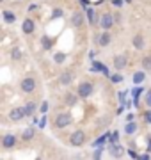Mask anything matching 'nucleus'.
I'll return each mask as SVG.
<instances>
[{
	"mask_svg": "<svg viewBox=\"0 0 151 160\" xmlns=\"http://www.w3.org/2000/svg\"><path fill=\"white\" fill-rule=\"evenodd\" d=\"M73 123V118H71V114H68V112H61V114H57V118H55V128H64V126H68Z\"/></svg>",
	"mask_w": 151,
	"mask_h": 160,
	"instance_id": "f257e3e1",
	"label": "nucleus"
},
{
	"mask_svg": "<svg viewBox=\"0 0 151 160\" xmlns=\"http://www.w3.org/2000/svg\"><path fill=\"white\" fill-rule=\"evenodd\" d=\"M70 142L71 146H82V144L85 142V133L82 130H76L71 133V137H70Z\"/></svg>",
	"mask_w": 151,
	"mask_h": 160,
	"instance_id": "f03ea898",
	"label": "nucleus"
},
{
	"mask_svg": "<svg viewBox=\"0 0 151 160\" xmlns=\"http://www.w3.org/2000/svg\"><path fill=\"white\" fill-rule=\"evenodd\" d=\"M93 94V84L91 82H82L78 86V96L80 98H89Z\"/></svg>",
	"mask_w": 151,
	"mask_h": 160,
	"instance_id": "7ed1b4c3",
	"label": "nucleus"
},
{
	"mask_svg": "<svg viewBox=\"0 0 151 160\" xmlns=\"http://www.w3.org/2000/svg\"><path fill=\"white\" fill-rule=\"evenodd\" d=\"M112 25H114V16H112L110 12H105L103 16H101V20H100V27L101 29H110Z\"/></svg>",
	"mask_w": 151,
	"mask_h": 160,
	"instance_id": "20e7f679",
	"label": "nucleus"
},
{
	"mask_svg": "<svg viewBox=\"0 0 151 160\" xmlns=\"http://www.w3.org/2000/svg\"><path fill=\"white\" fill-rule=\"evenodd\" d=\"M25 109H20V107H16V109H11V112H9V119L11 121H22L25 118Z\"/></svg>",
	"mask_w": 151,
	"mask_h": 160,
	"instance_id": "39448f33",
	"label": "nucleus"
},
{
	"mask_svg": "<svg viewBox=\"0 0 151 160\" xmlns=\"http://www.w3.org/2000/svg\"><path fill=\"white\" fill-rule=\"evenodd\" d=\"M36 89V80L34 78H23L22 80V91L23 92H32Z\"/></svg>",
	"mask_w": 151,
	"mask_h": 160,
	"instance_id": "423d86ee",
	"label": "nucleus"
},
{
	"mask_svg": "<svg viewBox=\"0 0 151 160\" xmlns=\"http://www.w3.org/2000/svg\"><path fill=\"white\" fill-rule=\"evenodd\" d=\"M71 25L75 27V29H80L82 25H84V12H75V14H71Z\"/></svg>",
	"mask_w": 151,
	"mask_h": 160,
	"instance_id": "0eeeda50",
	"label": "nucleus"
},
{
	"mask_svg": "<svg viewBox=\"0 0 151 160\" xmlns=\"http://www.w3.org/2000/svg\"><path fill=\"white\" fill-rule=\"evenodd\" d=\"M14 144H16V137H14L12 133H7V135H4V139H2V146H4L6 149L14 148Z\"/></svg>",
	"mask_w": 151,
	"mask_h": 160,
	"instance_id": "6e6552de",
	"label": "nucleus"
},
{
	"mask_svg": "<svg viewBox=\"0 0 151 160\" xmlns=\"http://www.w3.org/2000/svg\"><path fill=\"white\" fill-rule=\"evenodd\" d=\"M126 64H128V57H126V55H116V57H114V68H116V69L126 68Z\"/></svg>",
	"mask_w": 151,
	"mask_h": 160,
	"instance_id": "1a4fd4ad",
	"label": "nucleus"
},
{
	"mask_svg": "<svg viewBox=\"0 0 151 160\" xmlns=\"http://www.w3.org/2000/svg\"><path fill=\"white\" fill-rule=\"evenodd\" d=\"M34 29H36V23L32 22V20H29V18H27V20L23 22V25H22V30H23L25 34H32V32H34Z\"/></svg>",
	"mask_w": 151,
	"mask_h": 160,
	"instance_id": "9d476101",
	"label": "nucleus"
},
{
	"mask_svg": "<svg viewBox=\"0 0 151 160\" xmlns=\"http://www.w3.org/2000/svg\"><path fill=\"white\" fill-rule=\"evenodd\" d=\"M71 80H73V73L71 71H64L62 75H61V78H59V82L62 84V86H70Z\"/></svg>",
	"mask_w": 151,
	"mask_h": 160,
	"instance_id": "9b49d317",
	"label": "nucleus"
},
{
	"mask_svg": "<svg viewBox=\"0 0 151 160\" xmlns=\"http://www.w3.org/2000/svg\"><path fill=\"white\" fill-rule=\"evenodd\" d=\"M110 155L119 158V157H123V155H124V149H123L121 146H117V144H112V146H110Z\"/></svg>",
	"mask_w": 151,
	"mask_h": 160,
	"instance_id": "f8f14e48",
	"label": "nucleus"
},
{
	"mask_svg": "<svg viewBox=\"0 0 151 160\" xmlns=\"http://www.w3.org/2000/svg\"><path fill=\"white\" fill-rule=\"evenodd\" d=\"M109 43H110V34H109V32H103V34L98 38V45L100 46H109Z\"/></svg>",
	"mask_w": 151,
	"mask_h": 160,
	"instance_id": "ddd939ff",
	"label": "nucleus"
},
{
	"mask_svg": "<svg viewBox=\"0 0 151 160\" xmlns=\"http://www.w3.org/2000/svg\"><path fill=\"white\" fill-rule=\"evenodd\" d=\"M132 43H134V46L137 48V50H142V48H144V38H142L140 34H137V36H135Z\"/></svg>",
	"mask_w": 151,
	"mask_h": 160,
	"instance_id": "4468645a",
	"label": "nucleus"
},
{
	"mask_svg": "<svg viewBox=\"0 0 151 160\" xmlns=\"http://www.w3.org/2000/svg\"><path fill=\"white\" fill-rule=\"evenodd\" d=\"M2 14H4V22L6 23H14L16 22V14H14L12 11H4Z\"/></svg>",
	"mask_w": 151,
	"mask_h": 160,
	"instance_id": "2eb2a0df",
	"label": "nucleus"
},
{
	"mask_svg": "<svg viewBox=\"0 0 151 160\" xmlns=\"http://www.w3.org/2000/svg\"><path fill=\"white\" fill-rule=\"evenodd\" d=\"M146 80V73L144 71H135L134 73V84H142Z\"/></svg>",
	"mask_w": 151,
	"mask_h": 160,
	"instance_id": "dca6fc26",
	"label": "nucleus"
},
{
	"mask_svg": "<svg viewBox=\"0 0 151 160\" xmlns=\"http://www.w3.org/2000/svg\"><path fill=\"white\" fill-rule=\"evenodd\" d=\"M124 132H126L128 135H132V133H135V132H137V125H135L134 121H130V123H126V128H124Z\"/></svg>",
	"mask_w": 151,
	"mask_h": 160,
	"instance_id": "f3484780",
	"label": "nucleus"
},
{
	"mask_svg": "<svg viewBox=\"0 0 151 160\" xmlns=\"http://www.w3.org/2000/svg\"><path fill=\"white\" fill-rule=\"evenodd\" d=\"M23 109H25V114H27V116H32V114H34V110H36V103L34 102L27 103Z\"/></svg>",
	"mask_w": 151,
	"mask_h": 160,
	"instance_id": "a211bd4d",
	"label": "nucleus"
},
{
	"mask_svg": "<svg viewBox=\"0 0 151 160\" xmlns=\"http://www.w3.org/2000/svg\"><path fill=\"white\" fill-rule=\"evenodd\" d=\"M22 137H23V141H30V139L34 137V128H25Z\"/></svg>",
	"mask_w": 151,
	"mask_h": 160,
	"instance_id": "6ab92c4d",
	"label": "nucleus"
},
{
	"mask_svg": "<svg viewBox=\"0 0 151 160\" xmlns=\"http://www.w3.org/2000/svg\"><path fill=\"white\" fill-rule=\"evenodd\" d=\"M64 103L73 107V105L76 103V96H75V94H66V100H64Z\"/></svg>",
	"mask_w": 151,
	"mask_h": 160,
	"instance_id": "aec40b11",
	"label": "nucleus"
},
{
	"mask_svg": "<svg viewBox=\"0 0 151 160\" xmlns=\"http://www.w3.org/2000/svg\"><path fill=\"white\" fill-rule=\"evenodd\" d=\"M11 57L14 59V61H20V59H22V50H20V48H12Z\"/></svg>",
	"mask_w": 151,
	"mask_h": 160,
	"instance_id": "412c9836",
	"label": "nucleus"
},
{
	"mask_svg": "<svg viewBox=\"0 0 151 160\" xmlns=\"http://www.w3.org/2000/svg\"><path fill=\"white\" fill-rule=\"evenodd\" d=\"M94 14H96V12H94L93 9H87V20H89V23H91V25H94V23H96V16H94Z\"/></svg>",
	"mask_w": 151,
	"mask_h": 160,
	"instance_id": "4be33fe9",
	"label": "nucleus"
},
{
	"mask_svg": "<svg viewBox=\"0 0 151 160\" xmlns=\"http://www.w3.org/2000/svg\"><path fill=\"white\" fill-rule=\"evenodd\" d=\"M64 59H66V55H64V53H61V52H59V53H55V55H53V61H55V62H64Z\"/></svg>",
	"mask_w": 151,
	"mask_h": 160,
	"instance_id": "5701e85b",
	"label": "nucleus"
},
{
	"mask_svg": "<svg viewBox=\"0 0 151 160\" xmlns=\"http://www.w3.org/2000/svg\"><path fill=\"white\" fill-rule=\"evenodd\" d=\"M41 43H43V48H50V46H52V39H50V38H46V36L41 39Z\"/></svg>",
	"mask_w": 151,
	"mask_h": 160,
	"instance_id": "b1692460",
	"label": "nucleus"
},
{
	"mask_svg": "<svg viewBox=\"0 0 151 160\" xmlns=\"http://www.w3.org/2000/svg\"><path fill=\"white\" fill-rule=\"evenodd\" d=\"M146 105H148V107L151 109V91L146 92Z\"/></svg>",
	"mask_w": 151,
	"mask_h": 160,
	"instance_id": "393cba45",
	"label": "nucleus"
},
{
	"mask_svg": "<svg viewBox=\"0 0 151 160\" xmlns=\"http://www.w3.org/2000/svg\"><path fill=\"white\" fill-rule=\"evenodd\" d=\"M61 16H62V9H55L52 14V18H61Z\"/></svg>",
	"mask_w": 151,
	"mask_h": 160,
	"instance_id": "a878e982",
	"label": "nucleus"
},
{
	"mask_svg": "<svg viewBox=\"0 0 151 160\" xmlns=\"http://www.w3.org/2000/svg\"><path fill=\"white\" fill-rule=\"evenodd\" d=\"M110 78H112V82H116V84H117V82H121V80H123V77H121V75H112Z\"/></svg>",
	"mask_w": 151,
	"mask_h": 160,
	"instance_id": "bb28decb",
	"label": "nucleus"
},
{
	"mask_svg": "<svg viewBox=\"0 0 151 160\" xmlns=\"http://www.w3.org/2000/svg\"><path fill=\"white\" fill-rule=\"evenodd\" d=\"M117 139H119V133H117V132H114V133L110 135V141H112V144H114V142H117Z\"/></svg>",
	"mask_w": 151,
	"mask_h": 160,
	"instance_id": "cd10ccee",
	"label": "nucleus"
},
{
	"mask_svg": "<svg viewBox=\"0 0 151 160\" xmlns=\"http://www.w3.org/2000/svg\"><path fill=\"white\" fill-rule=\"evenodd\" d=\"M144 68H148V69L151 68V59H149V57H148V59H144Z\"/></svg>",
	"mask_w": 151,
	"mask_h": 160,
	"instance_id": "c85d7f7f",
	"label": "nucleus"
},
{
	"mask_svg": "<svg viewBox=\"0 0 151 160\" xmlns=\"http://www.w3.org/2000/svg\"><path fill=\"white\" fill-rule=\"evenodd\" d=\"M45 125H46V118L43 116V118H41V121H39V126H41V128H45Z\"/></svg>",
	"mask_w": 151,
	"mask_h": 160,
	"instance_id": "c756f323",
	"label": "nucleus"
},
{
	"mask_svg": "<svg viewBox=\"0 0 151 160\" xmlns=\"http://www.w3.org/2000/svg\"><path fill=\"white\" fill-rule=\"evenodd\" d=\"M94 160H100L101 158V149H100V151H96V153H94V157H93Z\"/></svg>",
	"mask_w": 151,
	"mask_h": 160,
	"instance_id": "7c9ffc66",
	"label": "nucleus"
},
{
	"mask_svg": "<svg viewBox=\"0 0 151 160\" xmlns=\"http://www.w3.org/2000/svg\"><path fill=\"white\" fill-rule=\"evenodd\" d=\"M48 110V103H43V105H41V112H43V114H45V112H46Z\"/></svg>",
	"mask_w": 151,
	"mask_h": 160,
	"instance_id": "2f4dec72",
	"label": "nucleus"
},
{
	"mask_svg": "<svg viewBox=\"0 0 151 160\" xmlns=\"http://www.w3.org/2000/svg\"><path fill=\"white\" fill-rule=\"evenodd\" d=\"M130 121H134V114H128L126 116V123H130Z\"/></svg>",
	"mask_w": 151,
	"mask_h": 160,
	"instance_id": "473e14b6",
	"label": "nucleus"
},
{
	"mask_svg": "<svg viewBox=\"0 0 151 160\" xmlns=\"http://www.w3.org/2000/svg\"><path fill=\"white\" fill-rule=\"evenodd\" d=\"M105 139H107V135H103V137H100L98 141H96V144H101V142H103V141H105Z\"/></svg>",
	"mask_w": 151,
	"mask_h": 160,
	"instance_id": "72a5a7b5",
	"label": "nucleus"
},
{
	"mask_svg": "<svg viewBox=\"0 0 151 160\" xmlns=\"http://www.w3.org/2000/svg\"><path fill=\"white\" fill-rule=\"evenodd\" d=\"M112 4H116V6H121L123 2H121V0H112Z\"/></svg>",
	"mask_w": 151,
	"mask_h": 160,
	"instance_id": "f704fd0d",
	"label": "nucleus"
},
{
	"mask_svg": "<svg viewBox=\"0 0 151 160\" xmlns=\"http://www.w3.org/2000/svg\"><path fill=\"white\" fill-rule=\"evenodd\" d=\"M139 160H149V157L148 155H142V157H139Z\"/></svg>",
	"mask_w": 151,
	"mask_h": 160,
	"instance_id": "c9c22d12",
	"label": "nucleus"
},
{
	"mask_svg": "<svg viewBox=\"0 0 151 160\" xmlns=\"http://www.w3.org/2000/svg\"><path fill=\"white\" fill-rule=\"evenodd\" d=\"M80 2H82V6H87L89 4V0H80Z\"/></svg>",
	"mask_w": 151,
	"mask_h": 160,
	"instance_id": "e433bc0d",
	"label": "nucleus"
},
{
	"mask_svg": "<svg viewBox=\"0 0 151 160\" xmlns=\"http://www.w3.org/2000/svg\"><path fill=\"white\" fill-rule=\"evenodd\" d=\"M36 160H41V158H36Z\"/></svg>",
	"mask_w": 151,
	"mask_h": 160,
	"instance_id": "4c0bfd02",
	"label": "nucleus"
}]
</instances>
